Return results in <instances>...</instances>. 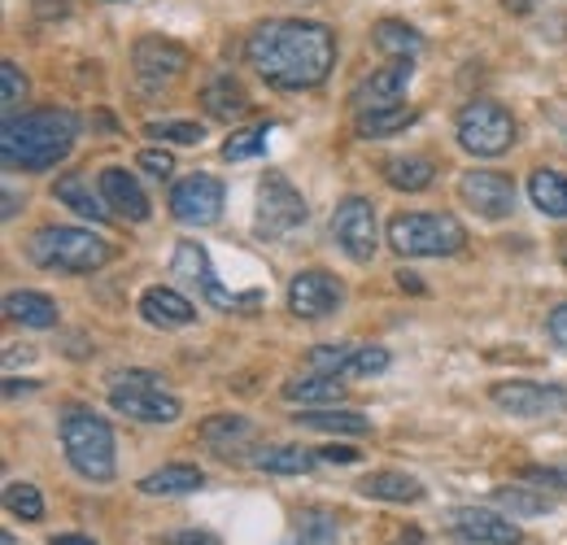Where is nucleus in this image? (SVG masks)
<instances>
[{
    "label": "nucleus",
    "mask_w": 567,
    "mask_h": 545,
    "mask_svg": "<svg viewBox=\"0 0 567 545\" xmlns=\"http://www.w3.org/2000/svg\"><path fill=\"white\" fill-rule=\"evenodd\" d=\"M245 58L271 88L306 92V88H319L328 79V70L337 62V40L323 22L276 18V22H262L249 35Z\"/></svg>",
    "instance_id": "nucleus-1"
},
{
    "label": "nucleus",
    "mask_w": 567,
    "mask_h": 545,
    "mask_svg": "<svg viewBox=\"0 0 567 545\" xmlns=\"http://www.w3.org/2000/svg\"><path fill=\"white\" fill-rule=\"evenodd\" d=\"M79 136V119L71 110H27L4 119L0 157L9 171H53L66 162Z\"/></svg>",
    "instance_id": "nucleus-2"
},
{
    "label": "nucleus",
    "mask_w": 567,
    "mask_h": 545,
    "mask_svg": "<svg viewBox=\"0 0 567 545\" xmlns=\"http://www.w3.org/2000/svg\"><path fill=\"white\" fill-rule=\"evenodd\" d=\"M27 254L44 271H71V275L101 271L110 263V245L96 232H83V227H44V232L31 236Z\"/></svg>",
    "instance_id": "nucleus-3"
},
{
    "label": "nucleus",
    "mask_w": 567,
    "mask_h": 545,
    "mask_svg": "<svg viewBox=\"0 0 567 545\" xmlns=\"http://www.w3.org/2000/svg\"><path fill=\"white\" fill-rule=\"evenodd\" d=\"M62 450L83 480H96V484L114 480V428L101 414L71 410L62 419Z\"/></svg>",
    "instance_id": "nucleus-4"
},
{
    "label": "nucleus",
    "mask_w": 567,
    "mask_h": 545,
    "mask_svg": "<svg viewBox=\"0 0 567 545\" xmlns=\"http://www.w3.org/2000/svg\"><path fill=\"white\" fill-rule=\"evenodd\" d=\"M389 245L402 258H450L467 245V232L454 214H398L389 223Z\"/></svg>",
    "instance_id": "nucleus-5"
},
{
    "label": "nucleus",
    "mask_w": 567,
    "mask_h": 545,
    "mask_svg": "<svg viewBox=\"0 0 567 545\" xmlns=\"http://www.w3.org/2000/svg\"><path fill=\"white\" fill-rule=\"evenodd\" d=\"M110 407L118 410V414H127V419H136V423H175L184 414L179 398L153 371H123V376H114L110 380Z\"/></svg>",
    "instance_id": "nucleus-6"
},
{
    "label": "nucleus",
    "mask_w": 567,
    "mask_h": 545,
    "mask_svg": "<svg viewBox=\"0 0 567 545\" xmlns=\"http://www.w3.org/2000/svg\"><path fill=\"white\" fill-rule=\"evenodd\" d=\"M458 144L476 157H497L515 144V119L497 101H472L458 114Z\"/></svg>",
    "instance_id": "nucleus-7"
},
{
    "label": "nucleus",
    "mask_w": 567,
    "mask_h": 545,
    "mask_svg": "<svg viewBox=\"0 0 567 545\" xmlns=\"http://www.w3.org/2000/svg\"><path fill=\"white\" fill-rule=\"evenodd\" d=\"M301 223H306V202H301V193H297L284 175H267L262 188H258V218H254V232H258L262 240H284V236H292Z\"/></svg>",
    "instance_id": "nucleus-8"
},
{
    "label": "nucleus",
    "mask_w": 567,
    "mask_h": 545,
    "mask_svg": "<svg viewBox=\"0 0 567 545\" xmlns=\"http://www.w3.org/2000/svg\"><path fill=\"white\" fill-rule=\"evenodd\" d=\"M171 271L179 275V279H188V284H197V288L206 292V301H210V306H218V310H254V306L262 301V292H245V297L227 292V288L218 284V275H214L210 254H206L197 240H179V245H175Z\"/></svg>",
    "instance_id": "nucleus-9"
},
{
    "label": "nucleus",
    "mask_w": 567,
    "mask_h": 545,
    "mask_svg": "<svg viewBox=\"0 0 567 545\" xmlns=\"http://www.w3.org/2000/svg\"><path fill=\"white\" fill-rule=\"evenodd\" d=\"M332 236L346 249V258L371 263L380 249V227H375V205L367 197H346L332 214Z\"/></svg>",
    "instance_id": "nucleus-10"
},
{
    "label": "nucleus",
    "mask_w": 567,
    "mask_h": 545,
    "mask_svg": "<svg viewBox=\"0 0 567 545\" xmlns=\"http://www.w3.org/2000/svg\"><path fill=\"white\" fill-rule=\"evenodd\" d=\"M132 62H136L141 88L157 92V88L175 83L188 70V49L175 44V40H162V35H144V40H136V49H132Z\"/></svg>",
    "instance_id": "nucleus-11"
},
{
    "label": "nucleus",
    "mask_w": 567,
    "mask_h": 545,
    "mask_svg": "<svg viewBox=\"0 0 567 545\" xmlns=\"http://www.w3.org/2000/svg\"><path fill=\"white\" fill-rule=\"evenodd\" d=\"M494 407L511 410L515 419H555L567 410V389L559 384H528V380H511L494 384Z\"/></svg>",
    "instance_id": "nucleus-12"
},
{
    "label": "nucleus",
    "mask_w": 567,
    "mask_h": 545,
    "mask_svg": "<svg viewBox=\"0 0 567 545\" xmlns=\"http://www.w3.org/2000/svg\"><path fill=\"white\" fill-rule=\"evenodd\" d=\"M171 214L184 227H210L223 214V184L214 175H188L171 188Z\"/></svg>",
    "instance_id": "nucleus-13"
},
{
    "label": "nucleus",
    "mask_w": 567,
    "mask_h": 545,
    "mask_svg": "<svg viewBox=\"0 0 567 545\" xmlns=\"http://www.w3.org/2000/svg\"><path fill=\"white\" fill-rule=\"evenodd\" d=\"M384 367H389V349H380V345H319L310 353V371L341 376V380H350V376H375Z\"/></svg>",
    "instance_id": "nucleus-14"
},
{
    "label": "nucleus",
    "mask_w": 567,
    "mask_h": 545,
    "mask_svg": "<svg viewBox=\"0 0 567 545\" xmlns=\"http://www.w3.org/2000/svg\"><path fill=\"white\" fill-rule=\"evenodd\" d=\"M341 301H346V292L328 271H297L288 284V310L297 319H328V315H337Z\"/></svg>",
    "instance_id": "nucleus-15"
},
{
    "label": "nucleus",
    "mask_w": 567,
    "mask_h": 545,
    "mask_svg": "<svg viewBox=\"0 0 567 545\" xmlns=\"http://www.w3.org/2000/svg\"><path fill=\"white\" fill-rule=\"evenodd\" d=\"M450 533L467 545H519L524 533L489 506H458L450 511Z\"/></svg>",
    "instance_id": "nucleus-16"
},
{
    "label": "nucleus",
    "mask_w": 567,
    "mask_h": 545,
    "mask_svg": "<svg viewBox=\"0 0 567 545\" xmlns=\"http://www.w3.org/2000/svg\"><path fill=\"white\" fill-rule=\"evenodd\" d=\"M406 88H411V58H393L389 66L371 70L358 83L354 92H350V105H354L358 114L362 110H389V105H402Z\"/></svg>",
    "instance_id": "nucleus-17"
},
{
    "label": "nucleus",
    "mask_w": 567,
    "mask_h": 545,
    "mask_svg": "<svg viewBox=\"0 0 567 545\" xmlns=\"http://www.w3.org/2000/svg\"><path fill=\"white\" fill-rule=\"evenodd\" d=\"M458 197L481 218H506L515 209V184L502 171H467L458 179Z\"/></svg>",
    "instance_id": "nucleus-18"
},
{
    "label": "nucleus",
    "mask_w": 567,
    "mask_h": 545,
    "mask_svg": "<svg viewBox=\"0 0 567 545\" xmlns=\"http://www.w3.org/2000/svg\"><path fill=\"white\" fill-rule=\"evenodd\" d=\"M141 315L144 323H153V328H162V332H179V328H188L193 319H197V306L188 301V297H179L175 288H144L141 292Z\"/></svg>",
    "instance_id": "nucleus-19"
},
{
    "label": "nucleus",
    "mask_w": 567,
    "mask_h": 545,
    "mask_svg": "<svg viewBox=\"0 0 567 545\" xmlns=\"http://www.w3.org/2000/svg\"><path fill=\"white\" fill-rule=\"evenodd\" d=\"M101 197L114 214H123L127 223H144L148 218V197L144 188L136 184V175H127L123 166H110L101 171Z\"/></svg>",
    "instance_id": "nucleus-20"
},
{
    "label": "nucleus",
    "mask_w": 567,
    "mask_h": 545,
    "mask_svg": "<svg viewBox=\"0 0 567 545\" xmlns=\"http://www.w3.org/2000/svg\"><path fill=\"white\" fill-rule=\"evenodd\" d=\"M202 105H206L210 119L231 123V119H240L249 110V96H245V88H240V79L231 70H218V74L206 79V88H202Z\"/></svg>",
    "instance_id": "nucleus-21"
},
{
    "label": "nucleus",
    "mask_w": 567,
    "mask_h": 545,
    "mask_svg": "<svg viewBox=\"0 0 567 545\" xmlns=\"http://www.w3.org/2000/svg\"><path fill=\"white\" fill-rule=\"evenodd\" d=\"M380 175L389 179V188H398V193H424L432 188V175H436V162L424 157V153H398V157H384V166H380Z\"/></svg>",
    "instance_id": "nucleus-22"
},
{
    "label": "nucleus",
    "mask_w": 567,
    "mask_h": 545,
    "mask_svg": "<svg viewBox=\"0 0 567 545\" xmlns=\"http://www.w3.org/2000/svg\"><path fill=\"white\" fill-rule=\"evenodd\" d=\"M358 493L371 497V502H398V506H406V502H420L424 497V484L415 476H402V472H367V476L358 480Z\"/></svg>",
    "instance_id": "nucleus-23"
},
{
    "label": "nucleus",
    "mask_w": 567,
    "mask_h": 545,
    "mask_svg": "<svg viewBox=\"0 0 567 545\" xmlns=\"http://www.w3.org/2000/svg\"><path fill=\"white\" fill-rule=\"evenodd\" d=\"M202 484H206V472H202V467H193V463H171V467L144 476L141 493H148V497H184V493H197Z\"/></svg>",
    "instance_id": "nucleus-24"
},
{
    "label": "nucleus",
    "mask_w": 567,
    "mask_h": 545,
    "mask_svg": "<svg viewBox=\"0 0 567 545\" xmlns=\"http://www.w3.org/2000/svg\"><path fill=\"white\" fill-rule=\"evenodd\" d=\"M346 398V380L341 376H319L310 371L306 380H288L284 384V402H301V407H332Z\"/></svg>",
    "instance_id": "nucleus-25"
},
{
    "label": "nucleus",
    "mask_w": 567,
    "mask_h": 545,
    "mask_svg": "<svg viewBox=\"0 0 567 545\" xmlns=\"http://www.w3.org/2000/svg\"><path fill=\"white\" fill-rule=\"evenodd\" d=\"M297 423H301V428H315V432H341V436H362V432H371V419H367L362 410L301 407Z\"/></svg>",
    "instance_id": "nucleus-26"
},
{
    "label": "nucleus",
    "mask_w": 567,
    "mask_h": 545,
    "mask_svg": "<svg viewBox=\"0 0 567 545\" xmlns=\"http://www.w3.org/2000/svg\"><path fill=\"white\" fill-rule=\"evenodd\" d=\"M4 315H9L13 323H22V328H53V323H58V306H53V297L31 292V288L9 292V297H4Z\"/></svg>",
    "instance_id": "nucleus-27"
},
{
    "label": "nucleus",
    "mask_w": 567,
    "mask_h": 545,
    "mask_svg": "<svg viewBox=\"0 0 567 545\" xmlns=\"http://www.w3.org/2000/svg\"><path fill=\"white\" fill-rule=\"evenodd\" d=\"M53 197L66 205V209H74V214L92 218V223H105V218H110V205H105V197L92 193V179H87V175H66V179H58Z\"/></svg>",
    "instance_id": "nucleus-28"
},
{
    "label": "nucleus",
    "mask_w": 567,
    "mask_h": 545,
    "mask_svg": "<svg viewBox=\"0 0 567 545\" xmlns=\"http://www.w3.org/2000/svg\"><path fill=\"white\" fill-rule=\"evenodd\" d=\"M420 119V110H411V105H389V110H362L354 119V132L362 140H384L393 136V132H406L411 123Z\"/></svg>",
    "instance_id": "nucleus-29"
},
{
    "label": "nucleus",
    "mask_w": 567,
    "mask_h": 545,
    "mask_svg": "<svg viewBox=\"0 0 567 545\" xmlns=\"http://www.w3.org/2000/svg\"><path fill=\"white\" fill-rule=\"evenodd\" d=\"M315 463H319V454L315 450H301V445H271V450H262L254 459V467L258 472H271V476H306Z\"/></svg>",
    "instance_id": "nucleus-30"
},
{
    "label": "nucleus",
    "mask_w": 567,
    "mask_h": 545,
    "mask_svg": "<svg viewBox=\"0 0 567 545\" xmlns=\"http://www.w3.org/2000/svg\"><path fill=\"white\" fill-rule=\"evenodd\" d=\"M337 537H341L337 515H332V511L310 506V511H301V515H297V528L288 533V542L284 545H337Z\"/></svg>",
    "instance_id": "nucleus-31"
},
{
    "label": "nucleus",
    "mask_w": 567,
    "mask_h": 545,
    "mask_svg": "<svg viewBox=\"0 0 567 545\" xmlns=\"http://www.w3.org/2000/svg\"><path fill=\"white\" fill-rule=\"evenodd\" d=\"M371 35H375V49L389 53V58H415V53L424 49V35H420L415 27H406V22H398V18L375 22Z\"/></svg>",
    "instance_id": "nucleus-32"
},
{
    "label": "nucleus",
    "mask_w": 567,
    "mask_h": 545,
    "mask_svg": "<svg viewBox=\"0 0 567 545\" xmlns=\"http://www.w3.org/2000/svg\"><path fill=\"white\" fill-rule=\"evenodd\" d=\"M528 197H533V205L542 214L567 218V175H559V171H537L528 179Z\"/></svg>",
    "instance_id": "nucleus-33"
},
{
    "label": "nucleus",
    "mask_w": 567,
    "mask_h": 545,
    "mask_svg": "<svg viewBox=\"0 0 567 545\" xmlns=\"http://www.w3.org/2000/svg\"><path fill=\"white\" fill-rule=\"evenodd\" d=\"M202 436H206L210 445H218V450H227V454H231V445H236V441H249V436H254V423H249V419H240V414H214L210 423L202 428Z\"/></svg>",
    "instance_id": "nucleus-34"
},
{
    "label": "nucleus",
    "mask_w": 567,
    "mask_h": 545,
    "mask_svg": "<svg viewBox=\"0 0 567 545\" xmlns=\"http://www.w3.org/2000/svg\"><path fill=\"white\" fill-rule=\"evenodd\" d=\"M267 136H271V123H258V127H245L223 144V157L227 162H245V157H258L267 148Z\"/></svg>",
    "instance_id": "nucleus-35"
},
{
    "label": "nucleus",
    "mask_w": 567,
    "mask_h": 545,
    "mask_svg": "<svg viewBox=\"0 0 567 545\" xmlns=\"http://www.w3.org/2000/svg\"><path fill=\"white\" fill-rule=\"evenodd\" d=\"M4 506H9L18 520H40V515H44L40 489H35V484H22V480H13V484L4 489Z\"/></svg>",
    "instance_id": "nucleus-36"
},
{
    "label": "nucleus",
    "mask_w": 567,
    "mask_h": 545,
    "mask_svg": "<svg viewBox=\"0 0 567 545\" xmlns=\"http://www.w3.org/2000/svg\"><path fill=\"white\" fill-rule=\"evenodd\" d=\"M22 96H27V74L13 66V62H4V66H0V110H4V119L18 114Z\"/></svg>",
    "instance_id": "nucleus-37"
},
{
    "label": "nucleus",
    "mask_w": 567,
    "mask_h": 545,
    "mask_svg": "<svg viewBox=\"0 0 567 545\" xmlns=\"http://www.w3.org/2000/svg\"><path fill=\"white\" fill-rule=\"evenodd\" d=\"M144 132L153 140H171V144H202L206 140L202 123H148Z\"/></svg>",
    "instance_id": "nucleus-38"
},
{
    "label": "nucleus",
    "mask_w": 567,
    "mask_h": 545,
    "mask_svg": "<svg viewBox=\"0 0 567 545\" xmlns=\"http://www.w3.org/2000/svg\"><path fill=\"white\" fill-rule=\"evenodd\" d=\"M141 171H148L153 179H171V171H175V157H171L166 148H144V153H141Z\"/></svg>",
    "instance_id": "nucleus-39"
},
{
    "label": "nucleus",
    "mask_w": 567,
    "mask_h": 545,
    "mask_svg": "<svg viewBox=\"0 0 567 545\" xmlns=\"http://www.w3.org/2000/svg\"><path fill=\"white\" fill-rule=\"evenodd\" d=\"M497 502H502V506H515V511H524V515H533V511H546V506H550L546 497H524V489H497Z\"/></svg>",
    "instance_id": "nucleus-40"
},
{
    "label": "nucleus",
    "mask_w": 567,
    "mask_h": 545,
    "mask_svg": "<svg viewBox=\"0 0 567 545\" xmlns=\"http://www.w3.org/2000/svg\"><path fill=\"white\" fill-rule=\"evenodd\" d=\"M323 463H354L358 450H350V445H328V450H315Z\"/></svg>",
    "instance_id": "nucleus-41"
},
{
    "label": "nucleus",
    "mask_w": 567,
    "mask_h": 545,
    "mask_svg": "<svg viewBox=\"0 0 567 545\" xmlns=\"http://www.w3.org/2000/svg\"><path fill=\"white\" fill-rule=\"evenodd\" d=\"M166 545H218L214 533H171Z\"/></svg>",
    "instance_id": "nucleus-42"
},
{
    "label": "nucleus",
    "mask_w": 567,
    "mask_h": 545,
    "mask_svg": "<svg viewBox=\"0 0 567 545\" xmlns=\"http://www.w3.org/2000/svg\"><path fill=\"white\" fill-rule=\"evenodd\" d=\"M550 337H555L559 349H567V306H559V310L550 315Z\"/></svg>",
    "instance_id": "nucleus-43"
},
{
    "label": "nucleus",
    "mask_w": 567,
    "mask_h": 545,
    "mask_svg": "<svg viewBox=\"0 0 567 545\" xmlns=\"http://www.w3.org/2000/svg\"><path fill=\"white\" fill-rule=\"evenodd\" d=\"M35 13L40 18H62L66 13V0H35Z\"/></svg>",
    "instance_id": "nucleus-44"
},
{
    "label": "nucleus",
    "mask_w": 567,
    "mask_h": 545,
    "mask_svg": "<svg viewBox=\"0 0 567 545\" xmlns=\"http://www.w3.org/2000/svg\"><path fill=\"white\" fill-rule=\"evenodd\" d=\"M49 545H96V542H92V537H79V533H58Z\"/></svg>",
    "instance_id": "nucleus-45"
},
{
    "label": "nucleus",
    "mask_w": 567,
    "mask_h": 545,
    "mask_svg": "<svg viewBox=\"0 0 567 545\" xmlns=\"http://www.w3.org/2000/svg\"><path fill=\"white\" fill-rule=\"evenodd\" d=\"M398 284H402V288H411V292H420V275H411V271H398Z\"/></svg>",
    "instance_id": "nucleus-46"
},
{
    "label": "nucleus",
    "mask_w": 567,
    "mask_h": 545,
    "mask_svg": "<svg viewBox=\"0 0 567 545\" xmlns=\"http://www.w3.org/2000/svg\"><path fill=\"white\" fill-rule=\"evenodd\" d=\"M502 4H506V9H511V13H528V9H533V4H537V0H502Z\"/></svg>",
    "instance_id": "nucleus-47"
},
{
    "label": "nucleus",
    "mask_w": 567,
    "mask_h": 545,
    "mask_svg": "<svg viewBox=\"0 0 567 545\" xmlns=\"http://www.w3.org/2000/svg\"><path fill=\"white\" fill-rule=\"evenodd\" d=\"M564 263H567V249H564Z\"/></svg>",
    "instance_id": "nucleus-48"
}]
</instances>
